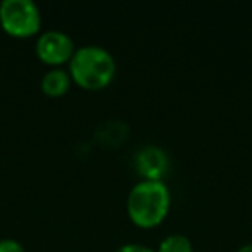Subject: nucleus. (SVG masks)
<instances>
[{
  "label": "nucleus",
  "mask_w": 252,
  "mask_h": 252,
  "mask_svg": "<svg viewBox=\"0 0 252 252\" xmlns=\"http://www.w3.org/2000/svg\"><path fill=\"white\" fill-rule=\"evenodd\" d=\"M169 190L161 180H142L128 193L126 209L131 221L142 228L159 224L169 211Z\"/></svg>",
  "instance_id": "f257e3e1"
},
{
  "label": "nucleus",
  "mask_w": 252,
  "mask_h": 252,
  "mask_svg": "<svg viewBox=\"0 0 252 252\" xmlns=\"http://www.w3.org/2000/svg\"><path fill=\"white\" fill-rule=\"evenodd\" d=\"M116 73V61L109 50L98 45H85L74 50L69 61V74L80 87L98 90L111 83Z\"/></svg>",
  "instance_id": "f03ea898"
},
{
  "label": "nucleus",
  "mask_w": 252,
  "mask_h": 252,
  "mask_svg": "<svg viewBox=\"0 0 252 252\" xmlns=\"http://www.w3.org/2000/svg\"><path fill=\"white\" fill-rule=\"evenodd\" d=\"M0 25L9 35L30 36L42 25V16L33 0H4L0 4Z\"/></svg>",
  "instance_id": "7ed1b4c3"
},
{
  "label": "nucleus",
  "mask_w": 252,
  "mask_h": 252,
  "mask_svg": "<svg viewBox=\"0 0 252 252\" xmlns=\"http://www.w3.org/2000/svg\"><path fill=\"white\" fill-rule=\"evenodd\" d=\"M73 54V38L59 30L43 32L36 40V56L47 64H63L66 61H71Z\"/></svg>",
  "instance_id": "20e7f679"
},
{
  "label": "nucleus",
  "mask_w": 252,
  "mask_h": 252,
  "mask_svg": "<svg viewBox=\"0 0 252 252\" xmlns=\"http://www.w3.org/2000/svg\"><path fill=\"white\" fill-rule=\"evenodd\" d=\"M137 168L145 180H161L168 169V156L158 147H147L137 156Z\"/></svg>",
  "instance_id": "39448f33"
},
{
  "label": "nucleus",
  "mask_w": 252,
  "mask_h": 252,
  "mask_svg": "<svg viewBox=\"0 0 252 252\" xmlns=\"http://www.w3.org/2000/svg\"><path fill=\"white\" fill-rule=\"evenodd\" d=\"M71 85V74L64 69H50L42 78V90L49 97H61Z\"/></svg>",
  "instance_id": "423d86ee"
},
{
  "label": "nucleus",
  "mask_w": 252,
  "mask_h": 252,
  "mask_svg": "<svg viewBox=\"0 0 252 252\" xmlns=\"http://www.w3.org/2000/svg\"><path fill=\"white\" fill-rule=\"evenodd\" d=\"M158 252H193V247L189 237L180 235V233H173V235H168V237L159 244Z\"/></svg>",
  "instance_id": "0eeeda50"
},
{
  "label": "nucleus",
  "mask_w": 252,
  "mask_h": 252,
  "mask_svg": "<svg viewBox=\"0 0 252 252\" xmlns=\"http://www.w3.org/2000/svg\"><path fill=\"white\" fill-rule=\"evenodd\" d=\"M0 252H25V249L14 238H2L0 240Z\"/></svg>",
  "instance_id": "6e6552de"
},
{
  "label": "nucleus",
  "mask_w": 252,
  "mask_h": 252,
  "mask_svg": "<svg viewBox=\"0 0 252 252\" xmlns=\"http://www.w3.org/2000/svg\"><path fill=\"white\" fill-rule=\"evenodd\" d=\"M116 252H154V251L140 244H126V245H121Z\"/></svg>",
  "instance_id": "1a4fd4ad"
},
{
  "label": "nucleus",
  "mask_w": 252,
  "mask_h": 252,
  "mask_svg": "<svg viewBox=\"0 0 252 252\" xmlns=\"http://www.w3.org/2000/svg\"><path fill=\"white\" fill-rule=\"evenodd\" d=\"M237 252H252V244H247V245H244V247H240Z\"/></svg>",
  "instance_id": "9d476101"
}]
</instances>
